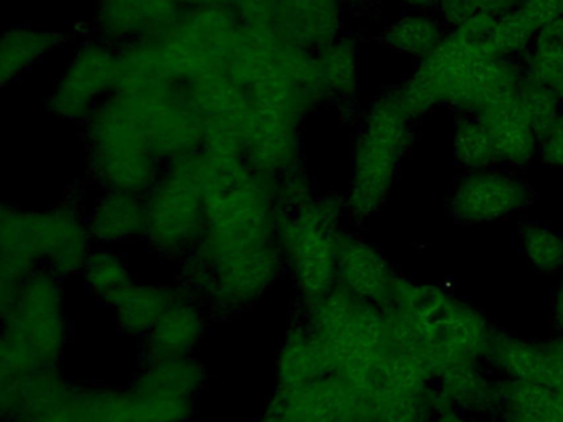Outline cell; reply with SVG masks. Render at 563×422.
Masks as SVG:
<instances>
[{
    "instance_id": "d6a6232c",
    "label": "cell",
    "mask_w": 563,
    "mask_h": 422,
    "mask_svg": "<svg viewBox=\"0 0 563 422\" xmlns=\"http://www.w3.org/2000/svg\"><path fill=\"white\" fill-rule=\"evenodd\" d=\"M68 33L14 26L0 42V81L8 86L37 65L44 56L64 45Z\"/></svg>"
},
{
    "instance_id": "ab89813d",
    "label": "cell",
    "mask_w": 563,
    "mask_h": 422,
    "mask_svg": "<svg viewBox=\"0 0 563 422\" xmlns=\"http://www.w3.org/2000/svg\"><path fill=\"white\" fill-rule=\"evenodd\" d=\"M517 99L529 118L540 144L559 122L563 112V102L552 89L547 88L543 82L537 81L527 73L520 82L519 98Z\"/></svg>"
},
{
    "instance_id": "2e32d148",
    "label": "cell",
    "mask_w": 563,
    "mask_h": 422,
    "mask_svg": "<svg viewBox=\"0 0 563 422\" xmlns=\"http://www.w3.org/2000/svg\"><path fill=\"white\" fill-rule=\"evenodd\" d=\"M299 122L278 112L252 104L243 132V158L253 171L276 180L286 171L301 167Z\"/></svg>"
},
{
    "instance_id": "d6986e66",
    "label": "cell",
    "mask_w": 563,
    "mask_h": 422,
    "mask_svg": "<svg viewBox=\"0 0 563 422\" xmlns=\"http://www.w3.org/2000/svg\"><path fill=\"white\" fill-rule=\"evenodd\" d=\"M397 274L377 247L344 231L339 243L338 284L358 299L385 309L390 302Z\"/></svg>"
},
{
    "instance_id": "4316f807",
    "label": "cell",
    "mask_w": 563,
    "mask_h": 422,
    "mask_svg": "<svg viewBox=\"0 0 563 422\" xmlns=\"http://www.w3.org/2000/svg\"><path fill=\"white\" fill-rule=\"evenodd\" d=\"M334 375L324 342L299 319L279 349L276 388H296Z\"/></svg>"
},
{
    "instance_id": "9c48e42d",
    "label": "cell",
    "mask_w": 563,
    "mask_h": 422,
    "mask_svg": "<svg viewBox=\"0 0 563 422\" xmlns=\"http://www.w3.org/2000/svg\"><path fill=\"white\" fill-rule=\"evenodd\" d=\"M144 237L151 246L180 260L192 253L206 230L207 216L197 154L164 165L159 180L144 195Z\"/></svg>"
},
{
    "instance_id": "e575fe53",
    "label": "cell",
    "mask_w": 563,
    "mask_h": 422,
    "mask_svg": "<svg viewBox=\"0 0 563 422\" xmlns=\"http://www.w3.org/2000/svg\"><path fill=\"white\" fill-rule=\"evenodd\" d=\"M486 359L506 379L540 382L545 363V343L517 338L494 330Z\"/></svg>"
},
{
    "instance_id": "7dc6e473",
    "label": "cell",
    "mask_w": 563,
    "mask_h": 422,
    "mask_svg": "<svg viewBox=\"0 0 563 422\" xmlns=\"http://www.w3.org/2000/svg\"><path fill=\"white\" fill-rule=\"evenodd\" d=\"M539 155L547 165L563 168V112L552 132L540 142Z\"/></svg>"
},
{
    "instance_id": "44dd1931",
    "label": "cell",
    "mask_w": 563,
    "mask_h": 422,
    "mask_svg": "<svg viewBox=\"0 0 563 422\" xmlns=\"http://www.w3.org/2000/svg\"><path fill=\"white\" fill-rule=\"evenodd\" d=\"M75 386L57 368L37 369L0 379L2 421L24 422L60 408L74 395Z\"/></svg>"
},
{
    "instance_id": "681fc988",
    "label": "cell",
    "mask_w": 563,
    "mask_h": 422,
    "mask_svg": "<svg viewBox=\"0 0 563 422\" xmlns=\"http://www.w3.org/2000/svg\"><path fill=\"white\" fill-rule=\"evenodd\" d=\"M433 422H473L470 415L463 414V412L454 411V409H438L434 412Z\"/></svg>"
},
{
    "instance_id": "8d00e7d4",
    "label": "cell",
    "mask_w": 563,
    "mask_h": 422,
    "mask_svg": "<svg viewBox=\"0 0 563 422\" xmlns=\"http://www.w3.org/2000/svg\"><path fill=\"white\" fill-rule=\"evenodd\" d=\"M526 73L552 89L563 102V16L537 33Z\"/></svg>"
},
{
    "instance_id": "d590c367",
    "label": "cell",
    "mask_w": 563,
    "mask_h": 422,
    "mask_svg": "<svg viewBox=\"0 0 563 422\" xmlns=\"http://www.w3.org/2000/svg\"><path fill=\"white\" fill-rule=\"evenodd\" d=\"M446 35L441 20L427 13L415 12L395 20L385 30L382 42L397 52L423 59L443 42Z\"/></svg>"
},
{
    "instance_id": "74e56055",
    "label": "cell",
    "mask_w": 563,
    "mask_h": 422,
    "mask_svg": "<svg viewBox=\"0 0 563 422\" xmlns=\"http://www.w3.org/2000/svg\"><path fill=\"white\" fill-rule=\"evenodd\" d=\"M454 157L471 171L489 170L503 164L489 132L479 119H463L454 134Z\"/></svg>"
},
{
    "instance_id": "816d5d0a",
    "label": "cell",
    "mask_w": 563,
    "mask_h": 422,
    "mask_svg": "<svg viewBox=\"0 0 563 422\" xmlns=\"http://www.w3.org/2000/svg\"><path fill=\"white\" fill-rule=\"evenodd\" d=\"M401 5L408 7V9L415 10V12L427 13L430 10L438 9L440 0H398Z\"/></svg>"
},
{
    "instance_id": "8992f818",
    "label": "cell",
    "mask_w": 563,
    "mask_h": 422,
    "mask_svg": "<svg viewBox=\"0 0 563 422\" xmlns=\"http://www.w3.org/2000/svg\"><path fill=\"white\" fill-rule=\"evenodd\" d=\"M411 142V115L397 89L372 102L355 141L345 210L349 220L364 223L390 197L398 168Z\"/></svg>"
},
{
    "instance_id": "3957f363",
    "label": "cell",
    "mask_w": 563,
    "mask_h": 422,
    "mask_svg": "<svg viewBox=\"0 0 563 422\" xmlns=\"http://www.w3.org/2000/svg\"><path fill=\"white\" fill-rule=\"evenodd\" d=\"M223 69L253 106L299 124L328 101L316 53L283 36L275 25L242 22Z\"/></svg>"
},
{
    "instance_id": "7c38bea8",
    "label": "cell",
    "mask_w": 563,
    "mask_h": 422,
    "mask_svg": "<svg viewBox=\"0 0 563 422\" xmlns=\"http://www.w3.org/2000/svg\"><path fill=\"white\" fill-rule=\"evenodd\" d=\"M118 48L101 40H88L75 52L55 85L47 108L58 118L87 122L98 106L118 88Z\"/></svg>"
},
{
    "instance_id": "c3c4849f",
    "label": "cell",
    "mask_w": 563,
    "mask_h": 422,
    "mask_svg": "<svg viewBox=\"0 0 563 422\" xmlns=\"http://www.w3.org/2000/svg\"><path fill=\"white\" fill-rule=\"evenodd\" d=\"M71 398V396H70ZM70 401V399H68ZM68 401L60 408L47 412V414L38 415V418L29 419L24 422H70V412H68Z\"/></svg>"
},
{
    "instance_id": "836d02e7",
    "label": "cell",
    "mask_w": 563,
    "mask_h": 422,
    "mask_svg": "<svg viewBox=\"0 0 563 422\" xmlns=\"http://www.w3.org/2000/svg\"><path fill=\"white\" fill-rule=\"evenodd\" d=\"M316 62L325 98L339 104H351L358 91V53L355 40L347 35L339 36L316 52Z\"/></svg>"
},
{
    "instance_id": "e0dca14e",
    "label": "cell",
    "mask_w": 563,
    "mask_h": 422,
    "mask_svg": "<svg viewBox=\"0 0 563 422\" xmlns=\"http://www.w3.org/2000/svg\"><path fill=\"white\" fill-rule=\"evenodd\" d=\"M35 244L42 269L58 279L84 270L91 251L88 221L77 204L65 203L48 211H34Z\"/></svg>"
},
{
    "instance_id": "5b68a950",
    "label": "cell",
    "mask_w": 563,
    "mask_h": 422,
    "mask_svg": "<svg viewBox=\"0 0 563 422\" xmlns=\"http://www.w3.org/2000/svg\"><path fill=\"white\" fill-rule=\"evenodd\" d=\"M0 379L57 368L67 342L60 279L38 269L2 310Z\"/></svg>"
},
{
    "instance_id": "4dcf8cb0",
    "label": "cell",
    "mask_w": 563,
    "mask_h": 422,
    "mask_svg": "<svg viewBox=\"0 0 563 422\" xmlns=\"http://www.w3.org/2000/svg\"><path fill=\"white\" fill-rule=\"evenodd\" d=\"M179 296V290L131 282L108 303L113 307L121 332L144 338Z\"/></svg>"
},
{
    "instance_id": "7a4b0ae2",
    "label": "cell",
    "mask_w": 563,
    "mask_h": 422,
    "mask_svg": "<svg viewBox=\"0 0 563 422\" xmlns=\"http://www.w3.org/2000/svg\"><path fill=\"white\" fill-rule=\"evenodd\" d=\"M382 310L391 352L413 359L431 378L451 366L486 359L494 333L486 315L441 287L398 276Z\"/></svg>"
},
{
    "instance_id": "f907efd6",
    "label": "cell",
    "mask_w": 563,
    "mask_h": 422,
    "mask_svg": "<svg viewBox=\"0 0 563 422\" xmlns=\"http://www.w3.org/2000/svg\"><path fill=\"white\" fill-rule=\"evenodd\" d=\"M553 320L563 332V277L556 286L555 296H553Z\"/></svg>"
},
{
    "instance_id": "ee69618b",
    "label": "cell",
    "mask_w": 563,
    "mask_h": 422,
    "mask_svg": "<svg viewBox=\"0 0 563 422\" xmlns=\"http://www.w3.org/2000/svg\"><path fill=\"white\" fill-rule=\"evenodd\" d=\"M537 33L563 16V0H522L517 7Z\"/></svg>"
},
{
    "instance_id": "30bf717a",
    "label": "cell",
    "mask_w": 563,
    "mask_h": 422,
    "mask_svg": "<svg viewBox=\"0 0 563 422\" xmlns=\"http://www.w3.org/2000/svg\"><path fill=\"white\" fill-rule=\"evenodd\" d=\"M133 111L147 144L164 165L202 151L199 119L183 86L121 91Z\"/></svg>"
},
{
    "instance_id": "7402d4cb",
    "label": "cell",
    "mask_w": 563,
    "mask_h": 422,
    "mask_svg": "<svg viewBox=\"0 0 563 422\" xmlns=\"http://www.w3.org/2000/svg\"><path fill=\"white\" fill-rule=\"evenodd\" d=\"M523 76L526 69L520 68L512 59L484 56L451 96L448 106L477 115L496 106L516 101Z\"/></svg>"
},
{
    "instance_id": "83f0119b",
    "label": "cell",
    "mask_w": 563,
    "mask_h": 422,
    "mask_svg": "<svg viewBox=\"0 0 563 422\" xmlns=\"http://www.w3.org/2000/svg\"><path fill=\"white\" fill-rule=\"evenodd\" d=\"M91 240L120 244L146 233V203L143 195L103 190L87 218Z\"/></svg>"
},
{
    "instance_id": "52a82bcc",
    "label": "cell",
    "mask_w": 563,
    "mask_h": 422,
    "mask_svg": "<svg viewBox=\"0 0 563 422\" xmlns=\"http://www.w3.org/2000/svg\"><path fill=\"white\" fill-rule=\"evenodd\" d=\"M345 200L312 195L291 210H278L279 249L291 273L302 306H311L338 286L339 243Z\"/></svg>"
},
{
    "instance_id": "f5cc1de1",
    "label": "cell",
    "mask_w": 563,
    "mask_h": 422,
    "mask_svg": "<svg viewBox=\"0 0 563 422\" xmlns=\"http://www.w3.org/2000/svg\"><path fill=\"white\" fill-rule=\"evenodd\" d=\"M184 9H199V7L230 5L232 0H179Z\"/></svg>"
},
{
    "instance_id": "d4e9b609",
    "label": "cell",
    "mask_w": 563,
    "mask_h": 422,
    "mask_svg": "<svg viewBox=\"0 0 563 422\" xmlns=\"http://www.w3.org/2000/svg\"><path fill=\"white\" fill-rule=\"evenodd\" d=\"M70 422H167L150 399L128 389L75 388Z\"/></svg>"
},
{
    "instance_id": "b9f144b4",
    "label": "cell",
    "mask_w": 563,
    "mask_h": 422,
    "mask_svg": "<svg viewBox=\"0 0 563 422\" xmlns=\"http://www.w3.org/2000/svg\"><path fill=\"white\" fill-rule=\"evenodd\" d=\"M536 36V30L527 22L520 10H510L496 19V26L490 36V52L499 58L510 59L526 53L527 48L533 45Z\"/></svg>"
},
{
    "instance_id": "484cf974",
    "label": "cell",
    "mask_w": 563,
    "mask_h": 422,
    "mask_svg": "<svg viewBox=\"0 0 563 422\" xmlns=\"http://www.w3.org/2000/svg\"><path fill=\"white\" fill-rule=\"evenodd\" d=\"M434 408L466 415L497 414L499 381L487 378L479 365L451 366L433 378Z\"/></svg>"
},
{
    "instance_id": "60d3db41",
    "label": "cell",
    "mask_w": 563,
    "mask_h": 422,
    "mask_svg": "<svg viewBox=\"0 0 563 422\" xmlns=\"http://www.w3.org/2000/svg\"><path fill=\"white\" fill-rule=\"evenodd\" d=\"M520 241L527 260L539 273L563 270V236L542 224L527 223L520 230Z\"/></svg>"
},
{
    "instance_id": "1f68e13d",
    "label": "cell",
    "mask_w": 563,
    "mask_h": 422,
    "mask_svg": "<svg viewBox=\"0 0 563 422\" xmlns=\"http://www.w3.org/2000/svg\"><path fill=\"white\" fill-rule=\"evenodd\" d=\"M503 422H563V396L540 382L499 381Z\"/></svg>"
},
{
    "instance_id": "9a60e30c",
    "label": "cell",
    "mask_w": 563,
    "mask_h": 422,
    "mask_svg": "<svg viewBox=\"0 0 563 422\" xmlns=\"http://www.w3.org/2000/svg\"><path fill=\"white\" fill-rule=\"evenodd\" d=\"M532 200L529 185L504 171H471L454 190L450 214L461 224L504 220L522 211Z\"/></svg>"
},
{
    "instance_id": "4fadbf2b",
    "label": "cell",
    "mask_w": 563,
    "mask_h": 422,
    "mask_svg": "<svg viewBox=\"0 0 563 422\" xmlns=\"http://www.w3.org/2000/svg\"><path fill=\"white\" fill-rule=\"evenodd\" d=\"M265 414L285 422H372L367 396L339 375L276 388Z\"/></svg>"
},
{
    "instance_id": "603a6c76",
    "label": "cell",
    "mask_w": 563,
    "mask_h": 422,
    "mask_svg": "<svg viewBox=\"0 0 563 422\" xmlns=\"http://www.w3.org/2000/svg\"><path fill=\"white\" fill-rule=\"evenodd\" d=\"M273 25L296 45L316 53L342 35V2L278 0Z\"/></svg>"
},
{
    "instance_id": "11a10c76",
    "label": "cell",
    "mask_w": 563,
    "mask_h": 422,
    "mask_svg": "<svg viewBox=\"0 0 563 422\" xmlns=\"http://www.w3.org/2000/svg\"><path fill=\"white\" fill-rule=\"evenodd\" d=\"M262 422H285V421H282V419L275 418V415L265 414V415H263Z\"/></svg>"
},
{
    "instance_id": "ac0fdd59",
    "label": "cell",
    "mask_w": 563,
    "mask_h": 422,
    "mask_svg": "<svg viewBox=\"0 0 563 422\" xmlns=\"http://www.w3.org/2000/svg\"><path fill=\"white\" fill-rule=\"evenodd\" d=\"M183 12L179 0H98L91 29L95 38L121 46L163 35Z\"/></svg>"
},
{
    "instance_id": "f35d334b",
    "label": "cell",
    "mask_w": 563,
    "mask_h": 422,
    "mask_svg": "<svg viewBox=\"0 0 563 422\" xmlns=\"http://www.w3.org/2000/svg\"><path fill=\"white\" fill-rule=\"evenodd\" d=\"M81 273L91 292L104 302H110L124 287L134 282L123 257L108 249L91 251Z\"/></svg>"
},
{
    "instance_id": "f6af8a7d",
    "label": "cell",
    "mask_w": 563,
    "mask_h": 422,
    "mask_svg": "<svg viewBox=\"0 0 563 422\" xmlns=\"http://www.w3.org/2000/svg\"><path fill=\"white\" fill-rule=\"evenodd\" d=\"M540 385L549 386L563 396V332L556 338L545 342V363Z\"/></svg>"
},
{
    "instance_id": "bcb514c9",
    "label": "cell",
    "mask_w": 563,
    "mask_h": 422,
    "mask_svg": "<svg viewBox=\"0 0 563 422\" xmlns=\"http://www.w3.org/2000/svg\"><path fill=\"white\" fill-rule=\"evenodd\" d=\"M278 0H232V7L243 23L249 25H273Z\"/></svg>"
},
{
    "instance_id": "7bdbcfd3",
    "label": "cell",
    "mask_w": 563,
    "mask_h": 422,
    "mask_svg": "<svg viewBox=\"0 0 563 422\" xmlns=\"http://www.w3.org/2000/svg\"><path fill=\"white\" fill-rule=\"evenodd\" d=\"M520 2L522 0H440L438 12L443 23L456 29L461 23L479 13H489L493 16L504 15L517 9Z\"/></svg>"
},
{
    "instance_id": "f546056e",
    "label": "cell",
    "mask_w": 563,
    "mask_h": 422,
    "mask_svg": "<svg viewBox=\"0 0 563 422\" xmlns=\"http://www.w3.org/2000/svg\"><path fill=\"white\" fill-rule=\"evenodd\" d=\"M206 381V366L192 356H186L146 362L130 388L137 395L197 401Z\"/></svg>"
},
{
    "instance_id": "277c9868",
    "label": "cell",
    "mask_w": 563,
    "mask_h": 422,
    "mask_svg": "<svg viewBox=\"0 0 563 422\" xmlns=\"http://www.w3.org/2000/svg\"><path fill=\"white\" fill-rule=\"evenodd\" d=\"M301 320L324 342L334 375L368 398L390 353L384 310L338 284L328 296L305 306Z\"/></svg>"
},
{
    "instance_id": "5bb4252c",
    "label": "cell",
    "mask_w": 563,
    "mask_h": 422,
    "mask_svg": "<svg viewBox=\"0 0 563 422\" xmlns=\"http://www.w3.org/2000/svg\"><path fill=\"white\" fill-rule=\"evenodd\" d=\"M372 422H433V378L417 362L388 353L371 395Z\"/></svg>"
},
{
    "instance_id": "6da1fadb",
    "label": "cell",
    "mask_w": 563,
    "mask_h": 422,
    "mask_svg": "<svg viewBox=\"0 0 563 422\" xmlns=\"http://www.w3.org/2000/svg\"><path fill=\"white\" fill-rule=\"evenodd\" d=\"M206 230L180 260L179 292L219 316L252 307L285 269L275 180L239 155L197 152Z\"/></svg>"
},
{
    "instance_id": "8fae6325",
    "label": "cell",
    "mask_w": 563,
    "mask_h": 422,
    "mask_svg": "<svg viewBox=\"0 0 563 422\" xmlns=\"http://www.w3.org/2000/svg\"><path fill=\"white\" fill-rule=\"evenodd\" d=\"M493 55L486 46L476 45L457 29L420 59L413 75L397 88L398 98L411 119L420 118L438 104L450 102L451 96L484 56Z\"/></svg>"
},
{
    "instance_id": "ffe728a7",
    "label": "cell",
    "mask_w": 563,
    "mask_h": 422,
    "mask_svg": "<svg viewBox=\"0 0 563 422\" xmlns=\"http://www.w3.org/2000/svg\"><path fill=\"white\" fill-rule=\"evenodd\" d=\"M42 269L35 244L34 211L4 204L0 211V302L9 307L22 284Z\"/></svg>"
},
{
    "instance_id": "f1b7e54d",
    "label": "cell",
    "mask_w": 563,
    "mask_h": 422,
    "mask_svg": "<svg viewBox=\"0 0 563 422\" xmlns=\"http://www.w3.org/2000/svg\"><path fill=\"white\" fill-rule=\"evenodd\" d=\"M489 132L500 162L526 165L539 154V138L519 99L487 109L476 115Z\"/></svg>"
},
{
    "instance_id": "db71d44e",
    "label": "cell",
    "mask_w": 563,
    "mask_h": 422,
    "mask_svg": "<svg viewBox=\"0 0 563 422\" xmlns=\"http://www.w3.org/2000/svg\"><path fill=\"white\" fill-rule=\"evenodd\" d=\"M341 2H342V5L357 7V5H362V3L367 2V0H341Z\"/></svg>"
},
{
    "instance_id": "cb8c5ba5",
    "label": "cell",
    "mask_w": 563,
    "mask_h": 422,
    "mask_svg": "<svg viewBox=\"0 0 563 422\" xmlns=\"http://www.w3.org/2000/svg\"><path fill=\"white\" fill-rule=\"evenodd\" d=\"M206 326L202 307L180 293L144 336V358L157 362L192 355L206 333Z\"/></svg>"
},
{
    "instance_id": "ba28073f",
    "label": "cell",
    "mask_w": 563,
    "mask_h": 422,
    "mask_svg": "<svg viewBox=\"0 0 563 422\" xmlns=\"http://www.w3.org/2000/svg\"><path fill=\"white\" fill-rule=\"evenodd\" d=\"M88 174L103 190L146 195L164 164L147 144L126 99L114 91L87 122Z\"/></svg>"
}]
</instances>
